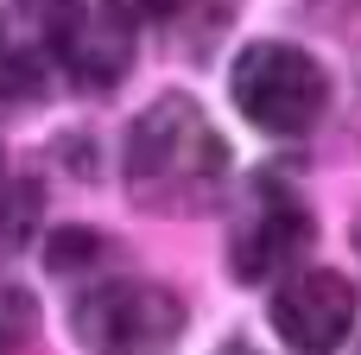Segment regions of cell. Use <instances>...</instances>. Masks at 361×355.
I'll return each instance as SVG.
<instances>
[{"label": "cell", "instance_id": "cell-8", "mask_svg": "<svg viewBox=\"0 0 361 355\" xmlns=\"http://www.w3.org/2000/svg\"><path fill=\"white\" fill-rule=\"evenodd\" d=\"M178 6H184V0H133V13H140V19H171Z\"/></svg>", "mask_w": 361, "mask_h": 355}, {"label": "cell", "instance_id": "cell-1", "mask_svg": "<svg viewBox=\"0 0 361 355\" xmlns=\"http://www.w3.org/2000/svg\"><path fill=\"white\" fill-rule=\"evenodd\" d=\"M228 184V146L190 95H159L127 133V191L159 216H197Z\"/></svg>", "mask_w": 361, "mask_h": 355}, {"label": "cell", "instance_id": "cell-4", "mask_svg": "<svg viewBox=\"0 0 361 355\" xmlns=\"http://www.w3.org/2000/svg\"><path fill=\"white\" fill-rule=\"evenodd\" d=\"M51 44L76 89H114L133 64V0H51Z\"/></svg>", "mask_w": 361, "mask_h": 355}, {"label": "cell", "instance_id": "cell-3", "mask_svg": "<svg viewBox=\"0 0 361 355\" xmlns=\"http://www.w3.org/2000/svg\"><path fill=\"white\" fill-rule=\"evenodd\" d=\"M228 95L260 133H305L330 108V76H324V64L311 51L260 38V44H247L235 57Z\"/></svg>", "mask_w": 361, "mask_h": 355}, {"label": "cell", "instance_id": "cell-2", "mask_svg": "<svg viewBox=\"0 0 361 355\" xmlns=\"http://www.w3.org/2000/svg\"><path fill=\"white\" fill-rule=\"evenodd\" d=\"M70 324L89 355H171L184 337V305L152 279H102L76 292Z\"/></svg>", "mask_w": 361, "mask_h": 355}, {"label": "cell", "instance_id": "cell-6", "mask_svg": "<svg viewBox=\"0 0 361 355\" xmlns=\"http://www.w3.org/2000/svg\"><path fill=\"white\" fill-rule=\"evenodd\" d=\"M311 248V216H305V203L286 191V184H260V203H254V216H247V229H241V241H235V273L241 279H273V273H286L298 254Z\"/></svg>", "mask_w": 361, "mask_h": 355}, {"label": "cell", "instance_id": "cell-5", "mask_svg": "<svg viewBox=\"0 0 361 355\" xmlns=\"http://www.w3.org/2000/svg\"><path fill=\"white\" fill-rule=\"evenodd\" d=\"M361 292L343 273H292L279 292H273V330L292 343L298 355H336L355 330Z\"/></svg>", "mask_w": 361, "mask_h": 355}, {"label": "cell", "instance_id": "cell-9", "mask_svg": "<svg viewBox=\"0 0 361 355\" xmlns=\"http://www.w3.org/2000/svg\"><path fill=\"white\" fill-rule=\"evenodd\" d=\"M216 355H260V349H247V343H222Z\"/></svg>", "mask_w": 361, "mask_h": 355}, {"label": "cell", "instance_id": "cell-7", "mask_svg": "<svg viewBox=\"0 0 361 355\" xmlns=\"http://www.w3.org/2000/svg\"><path fill=\"white\" fill-rule=\"evenodd\" d=\"M32 330H38V305H32V292L0 286V355H25V349H32Z\"/></svg>", "mask_w": 361, "mask_h": 355}]
</instances>
